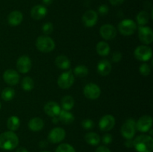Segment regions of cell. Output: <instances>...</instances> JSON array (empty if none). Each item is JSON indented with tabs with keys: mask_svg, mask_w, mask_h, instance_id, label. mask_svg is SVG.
I'll use <instances>...</instances> for the list:
<instances>
[{
	"mask_svg": "<svg viewBox=\"0 0 153 152\" xmlns=\"http://www.w3.org/2000/svg\"><path fill=\"white\" fill-rule=\"evenodd\" d=\"M19 144V138L13 131H6L0 134V148L6 151L13 150Z\"/></svg>",
	"mask_w": 153,
	"mask_h": 152,
	"instance_id": "obj_1",
	"label": "cell"
},
{
	"mask_svg": "<svg viewBox=\"0 0 153 152\" xmlns=\"http://www.w3.org/2000/svg\"><path fill=\"white\" fill-rule=\"evenodd\" d=\"M133 147L137 152H152L153 139L149 135L138 136L133 140Z\"/></svg>",
	"mask_w": 153,
	"mask_h": 152,
	"instance_id": "obj_2",
	"label": "cell"
},
{
	"mask_svg": "<svg viewBox=\"0 0 153 152\" xmlns=\"http://www.w3.org/2000/svg\"><path fill=\"white\" fill-rule=\"evenodd\" d=\"M36 47L43 53H49L54 50L55 43L53 39L46 36H40L36 40Z\"/></svg>",
	"mask_w": 153,
	"mask_h": 152,
	"instance_id": "obj_3",
	"label": "cell"
},
{
	"mask_svg": "<svg viewBox=\"0 0 153 152\" xmlns=\"http://www.w3.org/2000/svg\"><path fill=\"white\" fill-rule=\"evenodd\" d=\"M136 133V122L132 118L126 121L121 127V134L126 139H131Z\"/></svg>",
	"mask_w": 153,
	"mask_h": 152,
	"instance_id": "obj_4",
	"label": "cell"
},
{
	"mask_svg": "<svg viewBox=\"0 0 153 152\" xmlns=\"http://www.w3.org/2000/svg\"><path fill=\"white\" fill-rule=\"evenodd\" d=\"M118 30L122 35L131 36L137 30V25L132 19H126L120 22Z\"/></svg>",
	"mask_w": 153,
	"mask_h": 152,
	"instance_id": "obj_5",
	"label": "cell"
},
{
	"mask_svg": "<svg viewBox=\"0 0 153 152\" xmlns=\"http://www.w3.org/2000/svg\"><path fill=\"white\" fill-rule=\"evenodd\" d=\"M134 55L138 61H148L152 58V51L147 46H139L134 50Z\"/></svg>",
	"mask_w": 153,
	"mask_h": 152,
	"instance_id": "obj_6",
	"label": "cell"
},
{
	"mask_svg": "<svg viewBox=\"0 0 153 152\" xmlns=\"http://www.w3.org/2000/svg\"><path fill=\"white\" fill-rule=\"evenodd\" d=\"M75 80L74 75L72 71L62 73L58 79V84L61 89H68L73 84Z\"/></svg>",
	"mask_w": 153,
	"mask_h": 152,
	"instance_id": "obj_7",
	"label": "cell"
},
{
	"mask_svg": "<svg viewBox=\"0 0 153 152\" xmlns=\"http://www.w3.org/2000/svg\"><path fill=\"white\" fill-rule=\"evenodd\" d=\"M84 94L88 99L95 100L97 99L101 95V89L96 83H88L84 88Z\"/></svg>",
	"mask_w": 153,
	"mask_h": 152,
	"instance_id": "obj_8",
	"label": "cell"
},
{
	"mask_svg": "<svg viewBox=\"0 0 153 152\" xmlns=\"http://www.w3.org/2000/svg\"><path fill=\"white\" fill-rule=\"evenodd\" d=\"M138 37L143 43L149 45L153 41V31L150 27L140 26L138 29Z\"/></svg>",
	"mask_w": 153,
	"mask_h": 152,
	"instance_id": "obj_9",
	"label": "cell"
},
{
	"mask_svg": "<svg viewBox=\"0 0 153 152\" xmlns=\"http://www.w3.org/2000/svg\"><path fill=\"white\" fill-rule=\"evenodd\" d=\"M152 126V119L150 116H143L136 122V129L140 132L146 133L151 129Z\"/></svg>",
	"mask_w": 153,
	"mask_h": 152,
	"instance_id": "obj_10",
	"label": "cell"
},
{
	"mask_svg": "<svg viewBox=\"0 0 153 152\" xmlns=\"http://www.w3.org/2000/svg\"><path fill=\"white\" fill-rule=\"evenodd\" d=\"M66 132L62 128H55L49 132L48 139L52 143H59L64 139Z\"/></svg>",
	"mask_w": 153,
	"mask_h": 152,
	"instance_id": "obj_11",
	"label": "cell"
},
{
	"mask_svg": "<svg viewBox=\"0 0 153 152\" xmlns=\"http://www.w3.org/2000/svg\"><path fill=\"white\" fill-rule=\"evenodd\" d=\"M16 68L21 73L25 74L28 72L31 68V61L29 57L26 55L19 57L16 61Z\"/></svg>",
	"mask_w": 153,
	"mask_h": 152,
	"instance_id": "obj_12",
	"label": "cell"
},
{
	"mask_svg": "<svg viewBox=\"0 0 153 152\" xmlns=\"http://www.w3.org/2000/svg\"><path fill=\"white\" fill-rule=\"evenodd\" d=\"M115 125V119L111 115L102 116L99 122V127L102 131H109L112 130Z\"/></svg>",
	"mask_w": 153,
	"mask_h": 152,
	"instance_id": "obj_13",
	"label": "cell"
},
{
	"mask_svg": "<svg viewBox=\"0 0 153 152\" xmlns=\"http://www.w3.org/2000/svg\"><path fill=\"white\" fill-rule=\"evenodd\" d=\"M100 33L102 37L105 40H113L117 36V29L114 25H110V24H105L100 28Z\"/></svg>",
	"mask_w": 153,
	"mask_h": 152,
	"instance_id": "obj_14",
	"label": "cell"
},
{
	"mask_svg": "<svg viewBox=\"0 0 153 152\" xmlns=\"http://www.w3.org/2000/svg\"><path fill=\"white\" fill-rule=\"evenodd\" d=\"M98 20V14L94 10H88L84 13L82 16V22L86 27L94 26Z\"/></svg>",
	"mask_w": 153,
	"mask_h": 152,
	"instance_id": "obj_15",
	"label": "cell"
},
{
	"mask_svg": "<svg viewBox=\"0 0 153 152\" xmlns=\"http://www.w3.org/2000/svg\"><path fill=\"white\" fill-rule=\"evenodd\" d=\"M3 79L6 83L10 85V86H14L19 83L20 77H19V75L18 74L17 72L10 69H7L4 72Z\"/></svg>",
	"mask_w": 153,
	"mask_h": 152,
	"instance_id": "obj_16",
	"label": "cell"
},
{
	"mask_svg": "<svg viewBox=\"0 0 153 152\" xmlns=\"http://www.w3.org/2000/svg\"><path fill=\"white\" fill-rule=\"evenodd\" d=\"M61 110L59 104L58 103L55 102V101H49L44 106L45 113H46L50 117L58 116Z\"/></svg>",
	"mask_w": 153,
	"mask_h": 152,
	"instance_id": "obj_17",
	"label": "cell"
},
{
	"mask_svg": "<svg viewBox=\"0 0 153 152\" xmlns=\"http://www.w3.org/2000/svg\"><path fill=\"white\" fill-rule=\"evenodd\" d=\"M47 14V9L45 6L41 4H37L32 7L31 10V16L33 19L36 20H40L43 19Z\"/></svg>",
	"mask_w": 153,
	"mask_h": 152,
	"instance_id": "obj_18",
	"label": "cell"
},
{
	"mask_svg": "<svg viewBox=\"0 0 153 152\" xmlns=\"http://www.w3.org/2000/svg\"><path fill=\"white\" fill-rule=\"evenodd\" d=\"M111 64L107 60H102L97 65V72L102 76H107L111 72Z\"/></svg>",
	"mask_w": 153,
	"mask_h": 152,
	"instance_id": "obj_19",
	"label": "cell"
},
{
	"mask_svg": "<svg viewBox=\"0 0 153 152\" xmlns=\"http://www.w3.org/2000/svg\"><path fill=\"white\" fill-rule=\"evenodd\" d=\"M23 19V15L19 10H13L7 16V22L12 26L19 25Z\"/></svg>",
	"mask_w": 153,
	"mask_h": 152,
	"instance_id": "obj_20",
	"label": "cell"
},
{
	"mask_svg": "<svg viewBox=\"0 0 153 152\" xmlns=\"http://www.w3.org/2000/svg\"><path fill=\"white\" fill-rule=\"evenodd\" d=\"M58 119H59L60 122L64 125H70L75 120L74 116L68 110H61L59 115H58Z\"/></svg>",
	"mask_w": 153,
	"mask_h": 152,
	"instance_id": "obj_21",
	"label": "cell"
},
{
	"mask_svg": "<svg viewBox=\"0 0 153 152\" xmlns=\"http://www.w3.org/2000/svg\"><path fill=\"white\" fill-rule=\"evenodd\" d=\"M43 126H44V122H43V119L39 117L32 118L28 123V127H29L30 130L34 132L41 131L43 128Z\"/></svg>",
	"mask_w": 153,
	"mask_h": 152,
	"instance_id": "obj_22",
	"label": "cell"
},
{
	"mask_svg": "<svg viewBox=\"0 0 153 152\" xmlns=\"http://www.w3.org/2000/svg\"><path fill=\"white\" fill-rule=\"evenodd\" d=\"M55 64L58 68L61 69H68L70 67L71 63L67 56L59 55L55 59Z\"/></svg>",
	"mask_w": 153,
	"mask_h": 152,
	"instance_id": "obj_23",
	"label": "cell"
},
{
	"mask_svg": "<svg viewBox=\"0 0 153 152\" xmlns=\"http://www.w3.org/2000/svg\"><path fill=\"white\" fill-rule=\"evenodd\" d=\"M85 139L91 145H97L100 142V137L94 132H89L85 134Z\"/></svg>",
	"mask_w": 153,
	"mask_h": 152,
	"instance_id": "obj_24",
	"label": "cell"
},
{
	"mask_svg": "<svg viewBox=\"0 0 153 152\" xmlns=\"http://www.w3.org/2000/svg\"><path fill=\"white\" fill-rule=\"evenodd\" d=\"M19 125H20V120L17 116H12L7 119V126L10 131H13V132L16 131L19 128Z\"/></svg>",
	"mask_w": 153,
	"mask_h": 152,
	"instance_id": "obj_25",
	"label": "cell"
},
{
	"mask_svg": "<svg viewBox=\"0 0 153 152\" xmlns=\"http://www.w3.org/2000/svg\"><path fill=\"white\" fill-rule=\"evenodd\" d=\"M97 52L101 56H107L110 52V46L105 42H99L97 45Z\"/></svg>",
	"mask_w": 153,
	"mask_h": 152,
	"instance_id": "obj_26",
	"label": "cell"
},
{
	"mask_svg": "<svg viewBox=\"0 0 153 152\" xmlns=\"http://www.w3.org/2000/svg\"><path fill=\"white\" fill-rule=\"evenodd\" d=\"M74 99L70 95H66V96L63 97L61 99V106L63 107V110H70L74 107Z\"/></svg>",
	"mask_w": 153,
	"mask_h": 152,
	"instance_id": "obj_27",
	"label": "cell"
},
{
	"mask_svg": "<svg viewBox=\"0 0 153 152\" xmlns=\"http://www.w3.org/2000/svg\"><path fill=\"white\" fill-rule=\"evenodd\" d=\"M149 13H148L147 11H145V10H143V11L139 12L138 14L137 15V22L140 26H143L146 24H147L149 21Z\"/></svg>",
	"mask_w": 153,
	"mask_h": 152,
	"instance_id": "obj_28",
	"label": "cell"
},
{
	"mask_svg": "<svg viewBox=\"0 0 153 152\" xmlns=\"http://www.w3.org/2000/svg\"><path fill=\"white\" fill-rule=\"evenodd\" d=\"M15 96V91L13 88L6 87L1 92V98L5 101H11Z\"/></svg>",
	"mask_w": 153,
	"mask_h": 152,
	"instance_id": "obj_29",
	"label": "cell"
},
{
	"mask_svg": "<svg viewBox=\"0 0 153 152\" xmlns=\"http://www.w3.org/2000/svg\"><path fill=\"white\" fill-rule=\"evenodd\" d=\"M88 67H86L85 66L83 65H79L77 66L76 67H75V69H73V73H74L75 75L79 77H84L85 76L88 75Z\"/></svg>",
	"mask_w": 153,
	"mask_h": 152,
	"instance_id": "obj_30",
	"label": "cell"
},
{
	"mask_svg": "<svg viewBox=\"0 0 153 152\" xmlns=\"http://www.w3.org/2000/svg\"><path fill=\"white\" fill-rule=\"evenodd\" d=\"M21 86H22V88L25 91H31L34 88V80H33V79L31 77H25L22 79Z\"/></svg>",
	"mask_w": 153,
	"mask_h": 152,
	"instance_id": "obj_31",
	"label": "cell"
},
{
	"mask_svg": "<svg viewBox=\"0 0 153 152\" xmlns=\"http://www.w3.org/2000/svg\"><path fill=\"white\" fill-rule=\"evenodd\" d=\"M55 152H76L75 148L70 144L64 143L58 146Z\"/></svg>",
	"mask_w": 153,
	"mask_h": 152,
	"instance_id": "obj_32",
	"label": "cell"
},
{
	"mask_svg": "<svg viewBox=\"0 0 153 152\" xmlns=\"http://www.w3.org/2000/svg\"><path fill=\"white\" fill-rule=\"evenodd\" d=\"M139 72L143 76H148L151 72V68L149 64L143 63L139 67Z\"/></svg>",
	"mask_w": 153,
	"mask_h": 152,
	"instance_id": "obj_33",
	"label": "cell"
},
{
	"mask_svg": "<svg viewBox=\"0 0 153 152\" xmlns=\"http://www.w3.org/2000/svg\"><path fill=\"white\" fill-rule=\"evenodd\" d=\"M81 125H82V128L85 130H91L94 128V127L95 126L94 121H92L90 119H84L82 122V123H81Z\"/></svg>",
	"mask_w": 153,
	"mask_h": 152,
	"instance_id": "obj_34",
	"label": "cell"
},
{
	"mask_svg": "<svg viewBox=\"0 0 153 152\" xmlns=\"http://www.w3.org/2000/svg\"><path fill=\"white\" fill-rule=\"evenodd\" d=\"M42 31L44 34H50L53 31V25L51 22H46L42 27Z\"/></svg>",
	"mask_w": 153,
	"mask_h": 152,
	"instance_id": "obj_35",
	"label": "cell"
},
{
	"mask_svg": "<svg viewBox=\"0 0 153 152\" xmlns=\"http://www.w3.org/2000/svg\"><path fill=\"white\" fill-rule=\"evenodd\" d=\"M109 11V7L106 4H101L100 7H98V12L100 15L102 16H105V15L108 14Z\"/></svg>",
	"mask_w": 153,
	"mask_h": 152,
	"instance_id": "obj_36",
	"label": "cell"
},
{
	"mask_svg": "<svg viewBox=\"0 0 153 152\" xmlns=\"http://www.w3.org/2000/svg\"><path fill=\"white\" fill-rule=\"evenodd\" d=\"M112 140H113V138H112V136L111 134H106L103 136L102 142L105 145H109L110 143L112 142Z\"/></svg>",
	"mask_w": 153,
	"mask_h": 152,
	"instance_id": "obj_37",
	"label": "cell"
},
{
	"mask_svg": "<svg viewBox=\"0 0 153 152\" xmlns=\"http://www.w3.org/2000/svg\"><path fill=\"white\" fill-rule=\"evenodd\" d=\"M122 59V54L120 52H114L112 55V61L115 63H117Z\"/></svg>",
	"mask_w": 153,
	"mask_h": 152,
	"instance_id": "obj_38",
	"label": "cell"
},
{
	"mask_svg": "<svg viewBox=\"0 0 153 152\" xmlns=\"http://www.w3.org/2000/svg\"><path fill=\"white\" fill-rule=\"evenodd\" d=\"M96 152H111L107 147L104 145H101L100 147L97 148Z\"/></svg>",
	"mask_w": 153,
	"mask_h": 152,
	"instance_id": "obj_39",
	"label": "cell"
},
{
	"mask_svg": "<svg viewBox=\"0 0 153 152\" xmlns=\"http://www.w3.org/2000/svg\"><path fill=\"white\" fill-rule=\"evenodd\" d=\"M125 1V0H109V2L114 6H117L123 4Z\"/></svg>",
	"mask_w": 153,
	"mask_h": 152,
	"instance_id": "obj_40",
	"label": "cell"
},
{
	"mask_svg": "<svg viewBox=\"0 0 153 152\" xmlns=\"http://www.w3.org/2000/svg\"><path fill=\"white\" fill-rule=\"evenodd\" d=\"M125 145L127 148H132L133 147V140L132 139H127L125 142Z\"/></svg>",
	"mask_w": 153,
	"mask_h": 152,
	"instance_id": "obj_41",
	"label": "cell"
},
{
	"mask_svg": "<svg viewBox=\"0 0 153 152\" xmlns=\"http://www.w3.org/2000/svg\"><path fill=\"white\" fill-rule=\"evenodd\" d=\"M16 152H28V151L24 147H21V148H19L16 150Z\"/></svg>",
	"mask_w": 153,
	"mask_h": 152,
	"instance_id": "obj_42",
	"label": "cell"
},
{
	"mask_svg": "<svg viewBox=\"0 0 153 152\" xmlns=\"http://www.w3.org/2000/svg\"><path fill=\"white\" fill-rule=\"evenodd\" d=\"M39 145L41 148H45L47 146V142L46 141H41L40 143H39Z\"/></svg>",
	"mask_w": 153,
	"mask_h": 152,
	"instance_id": "obj_43",
	"label": "cell"
},
{
	"mask_svg": "<svg viewBox=\"0 0 153 152\" xmlns=\"http://www.w3.org/2000/svg\"><path fill=\"white\" fill-rule=\"evenodd\" d=\"M52 1H53V0H43V3L46 5H49V4H52Z\"/></svg>",
	"mask_w": 153,
	"mask_h": 152,
	"instance_id": "obj_44",
	"label": "cell"
},
{
	"mask_svg": "<svg viewBox=\"0 0 153 152\" xmlns=\"http://www.w3.org/2000/svg\"><path fill=\"white\" fill-rule=\"evenodd\" d=\"M59 122V119H58L57 116H55V117H52V122L54 124H58V122Z\"/></svg>",
	"mask_w": 153,
	"mask_h": 152,
	"instance_id": "obj_45",
	"label": "cell"
},
{
	"mask_svg": "<svg viewBox=\"0 0 153 152\" xmlns=\"http://www.w3.org/2000/svg\"><path fill=\"white\" fill-rule=\"evenodd\" d=\"M42 152H49V151H42Z\"/></svg>",
	"mask_w": 153,
	"mask_h": 152,
	"instance_id": "obj_46",
	"label": "cell"
},
{
	"mask_svg": "<svg viewBox=\"0 0 153 152\" xmlns=\"http://www.w3.org/2000/svg\"><path fill=\"white\" fill-rule=\"evenodd\" d=\"M0 109H1V104H0Z\"/></svg>",
	"mask_w": 153,
	"mask_h": 152,
	"instance_id": "obj_47",
	"label": "cell"
}]
</instances>
